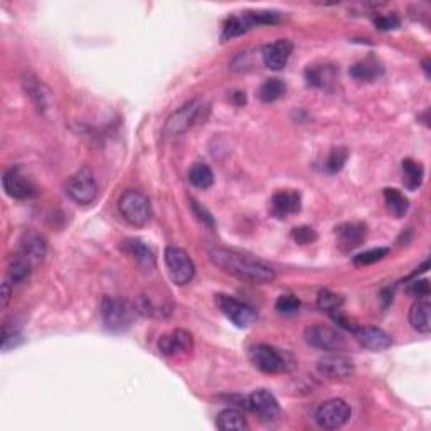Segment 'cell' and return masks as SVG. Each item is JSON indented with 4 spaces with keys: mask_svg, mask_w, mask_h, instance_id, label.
Listing matches in <instances>:
<instances>
[{
    "mask_svg": "<svg viewBox=\"0 0 431 431\" xmlns=\"http://www.w3.org/2000/svg\"><path fill=\"white\" fill-rule=\"evenodd\" d=\"M19 253L24 256V258L29 259L34 267H38L44 259V256H46V241H44V237H40L39 235H33V233L26 235L21 242Z\"/></svg>",
    "mask_w": 431,
    "mask_h": 431,
    "instance_id": "44dd1931",
    "label": "cell"
},
{
    "mask_svg": "<svg viewBox=\"0 0 431 431\" xmlns=\"http://www.w3.org/2000/svg\"><path fill=\"white\" fill-rule=\"evenodd\" d=\"M33 268H34V264L30 263L29 259L24 258L21 253H17L11 259V267H9V278H11L12 283H19L22 280H26V278L30 275Z\"/></svg>",
    "mask_w": 431,
    "mask_h": 431,
    "instance_id": "f1b7e54d",
    "label": "cell"
},
{
    "mask_svg": "<svg viewBox=\"0 0 431 431\" xmlns=\"http://www.w3.org/2000/svg\"><path fill=\"white\" fill-rule=\"evenodd\" d=\"M216 425H218V428L221 431L248 430V421H246V418L242 416L241 411L233 410V408H228V410H223L219 413Z\"/></svg>",
    "mask_w": 431,
    "mask_h": 431,
    "instance_id": "cb8c5ba5",
    "label": "cell"
},
{
    "mask_svg": "<svg viewBox=\"0 0 431 431\" xmlns=\"http://www.w3.org/2000/svg\"><path fill=\"white\" fill-rule=\"evenodd\" d=\"M164 259L170 280H172L175 285L184 286L192 281V278L196 275V267L194 263H192L191 256H189L186 251L175 248V246H169V248L165 250Z\"/></svg>",
    "mask_w": 431,
    "mask_h": 431,
    "instance_id": "8992f818",
    "label": "cell"
},
{
    "mask_svg": "<svg viewBox=\"0 0 431 431\" xmlns=\"http://www.w3.org/2000/svg\"><path fill=\"white\" fill-rule=\"evenodd\" d=\"M194 347V339L191 332L184 329H175L169 334H164L159 339V350L164 356H177V354L191 352Z\"/></svg>",
    "mask_w": 431,
    "mask_h": 431,
    "instance_id": "5bb4252c",
    "label": "cell"
},
{
    "mask_svg": "<svg viewBox=\"0 0 431 431\" xmlns=\"http://www.w3.org/2000/svg\"><path fill=\"white\" fill-rule=\"evenodd\" d=\"M305 340L312 347L325 350V352H340L345 349L344 337L335 329L327 325H312L305 329Z\"/></svg>",
    "mask_w": 431,
    "mask_h": 431,
    "instance_id": "30bf717a",
    "label": "cell"
},
{
    "mask_svg": "<svg viewBox=\"0 0 431 431\" xmlns=\"http://www.w3.org/2000/svg\"><path fill=\"white\" fill-rule=\"evenodd\" d=\"M248 408L263 421H273L280 415V404L276 398L267 389H256L250 394Z\"/></svg>",
    "mask_w": 431,
    "mask_h": 431,
    "instance_id": "9a60e30c",
    "label": "cell"
},
{
    "mask_svg": "<svg viewBox=\"0 0 431 431\" xmlns=\"http://www.w3.org/2000/svg\"><path fill=\"white\" fill-rule=\"evenodd\" d=\"M192 208H194L196 213L199 214V219H202V221H206L208 224H213V218H211V214L206 213V209L201 208L196 201H192Z\"/></svg>",
    "mask_w": 431,
    "mask_h": 431,
    "instance_id": "f35d334b",
    "label": "cell"
},
{
    "mask_svg": "<svg viewBox=\"0 0 431 431\" xmlns=\"http://www.w3.org/2000/svg\"><path fill=\"white\" fill-rule=\"evenodd\" d=\"M275 307L280 313H285V315H291V313L298 312L300 300L296 298L295 295H280V296H278Z\"/></svg>",
    "mask_w": 431,
    "mask_h": 431,
    "instance_id": "836d02e7",
    "label": "cell"
},
{
    "mask_svg": "<svg viewBox=\"0 0 431 431\" xmlns=\"http://www.w3.org/2000/svg\"><path fill=\"white\" fill-rule=\"evenodd\" d=\"M350 332L362 347L369 349L372 352H381V350H386L393 344L388 332L377 329V327H352Z\"/></svg>",
    "mask_w": 431,
    "mask_h": 431,
    "instance_id": "e0dca14e",
    "label": "cell"
},
{
    "mask_svg": "<svg viewBox=\"0 0 431 431\" xmlns=\"http://www.w3.org/2000/svg\"><path fill=\"white\" fill-rule=\"evenodd\" d=\"M214 302L218 305V308L221 310L223 315L229 318V320L235 323L236 327H240V329H246V327H250L251 323L256 320L254 310L251 308L250 305L233 298V296L218 293L216 295Z\"/></svg>",
    "mask_w": 431,
    "mask_h": 431,
    "instance_id": "9c48e42d",
    "label": "cell"
},
{
    "mask_svg": "<svg viewBox=\"0 0 431 431\" xmlns=\"http://www.w3.org/2000/svg\"><path fill=\"white\" fill-rule=\"evenodd\" d=\"M408 293L416 296V298H423L430 295V283L428 280H415L408 285Z\"/></svg>",
    "mask_w": 431,
    "mask_h": 431,
    "instance_id": "8d00e7d4",
    "label": "cell"
},
{
    "mask_svg": "<svg viewBox=\"0 0 431 431\" xmlns=\"http://www.w3.org/2000/svg\"><path fill=\"white\" fill-rule=\"evenodd\" d=\"M204 110H206L204 103L199 100L187 103V105H184L181 110H177L172 116H170L165 128H167L169 133L186 132V130L192 127V125L199 123L201 118L204 120V116H202V111Z\"/></svg>",
    "mask_w": 431,
    "mask_h": 431,
    "instance_id": "8fae6325",
    "label": "cell"
},
{
    "mask_svg": "<svg viewBox=\"0 0 431 431\" xmlns=\"http://www.w3.org/2000/svg\"><path fill=\"white\" fill-rule=\"evenodd\" d=\"M337 236V246L344 251V253H350L366 241L367 236V226L364 223H344L335 228Z\"/></svg>",
    "mask_w": 431,
    "mask_h": 431,
    "instance_id": "4fadbf2b",
    "label": "cell"
},
{
    "mask_svg": "<svg viewBox=\"0 0 431 431\" xmlns=\"http://www.w3.org/2000/svg\"><path fill=\"white\" fill-rule=\"evenodd\" d=\"M350 406L344 399H329L322 403L315 411V421L320 428L337 430L350 420Z\"/></svg>",
    "mask_w": 431,
    "mask_h": 431,
    "instance_id": "ba28073f",
    "label": "cell"
},
{
    "mask_svg": "<svg viewBox=\"0 0 431 431\" xmlns=\"http://www.w3.org/2000/svg\"><path fill=\"white\" fill-rule=\"evenodd\" d=\"M384 202L386 208H388V211L394 218H403V216L406 214L408 208H410V202H408L403 192H399L398 189L393 187L384 189Z\"/></svg>",
    "mask_w": 431,
    "mask_h": 431,
    "instance_id": "484cf974",
    "label": "cell"
},
{
    "mask_svg": "<svg viewBox=\"0 0 431 431\" xmlns=\"http://www.w3.org/2000/svg\"><path fill=\"white\" fill-rule=\"evenodd\" d=\"M291 237H293L295 242L298 245H310L317 240V233L315 229L310 226H298L291 231Z\"/></svg>",
    "mask_w": 431,
    "mask_h": 431,
    "instance_id": "d590c367",
    "label": "cell"
},
{
    "mask_svg": "<svg viewBox=\"0 0 431 431\" xmlns=\"http://www.w3.org/2000/svg\"><path fill=\"white\" fill-rule=\"evenodd\" d=\"M305 76H307V81L312 86L325 88L334 79V71L329 66H308Z\"/></svg>",
    "mask_w": 431,
    "mask_h": 431,
    "instance_id": "f546056e",
    "label": "cell"
},
{
    "mask_svg": "<svg viewBox=\"0 0 431 431\" xmlns=\"http://www.w3.org/2000/svg\"><path fill=\"white\" fill-rule=\"evenodd\" d=\"M250 361L256 369L264 372V374H280V372L290 369L285 354L267 344L253 345L250 349Z\"/></svg>",
    "mask_w": 431,
    "mask_h": 431,
    "instance_id": "5b68a950",
    "label": "cell"
},
{
    "mask_svg": "<svg viewBox=\"0 0 431 431\" xmlns=\"http://www.w3.org/2000/svg\"><path fill=\"white\" fill-rule=\"evenodd\" d=\"M401 170H403V184L408 191H416V189L423 184L425 169L420 162L413 159H404L401 164Z\"/></svg>",
    "mask_w": 431,
    "mask_h": 431,
    "instance_id": "603a6c76",
    "label": "cell"
},
{
    "mask_svg": "<svg viewBox=\"0 0 431 431\" xmlns=\"http://www.w3.org/2000/svg\"><path fill=\"white\" fill-rule=\"evenodd\" d=\"M318 372L322 376L329 377V379H345V377L352 376L354 362L349 357L340 356V354L332 352L329 356L322 357L318 361Z\"/></svg>",
    "mask_w": 431,
    "mask_h": 431,
    "instance_id": "ac0fdd59",
    "label": "cell"
},
{
    "mask_svg": "<svg viewBox=\"0 0 431 431\" xmlns=\"http://www.w3.org/2000/svg\"><path fill=\"white\" fill-rule=\"evenodd\" d=\"M302 208V197L296 191H278L272 197V213L278 219L296 214Z\"/></svg>",
    "mask_w": 431,
    "mask_h": 431,
    "instance_id": "d6986e66",
    "label": "cell"
},
{
    "mask_svg": "<svg viewBox=\"0 0 431 431\" xmlns=\"http://www.w3.org/2000/svg\"><path fill=\"white\" fill-rule=\"evenodd\" d=\"M121 248L127 251L130 256H133L135 262L140 264L143 269L155 268L154 251L148 248L147 245H143L140 240H133V237L132 240H125L123 242H121Z\"/></svg>",
    "mask_w": 431,
    "mask_h": 431,
    "instance_id": "ffe728a7",
    "label": "cell"
},
{
    "mask_svg": "<svg viewBox=\"0 0 431 431\" xmlns=\"http://www.w3.org/2000/svg\"><path fill=\"white\" fill-rule=\"evenodd\" d=\"M285 93H286L285 83L278 78H272V79L264 81L262 86H259L258 98L263 103H273V101L280 100L281 96H285Z\"/></svg>",
    "mask_w": 431,
    "mask_h": 431,
    "instance_id": "83f0119b",
    "label": "cell"
},
{
    "mask_svg": "<svg viewBox=\"0 0 431 431\" xmlns=\"http://www.w3.org/2000/svg\"><path fill=\"white\" fill-rule=\"evenodd\" d=\"M280 19V13L272 12V11H258V12H245L240 16H231L228 17L226 22L223 26L221 39L229 40L235 39L237 35L245 34L246 30H250L251 27L262 26V24H273Z\"/></svg>",
    "mask_w": 431,
    "mask_h": 431,
    "instance_id": "3957f363",
    "label": "cell"
},
{
    "mask_svg": "<svg viewBox=\"0 0 431 431\" xmlns=\"http://www.w3.org/2000/svg\"><path fill=\"white\" fill-rule=\"evenodd\" d=\"M189 181L197 189H208L214 184V174L208 164L197 162L189 170Z\"/></svg>",
    "mask_w": 431,
    "mask_h": 431,
    "instance_id": "4316f807",
    "label": "cell"
},
{
    "mask_svg": "<svg viewBox=\"0 0 431 431\" xmlns=\"http://www.w3.org/2000/svg\"><path fill=\"white\" fill-rule=\"evenodd\" d=\"M209 258L216 267L221 268L228 275L237 278V280L254 283V285H267L276 278L275 269L272 267L253 258V256L242 254L240 251L213 248L209 251Z\"/></svg>",
    "mask_w": 431,
    "mask_h": 431,
    "instance_id": "6da1fadb",
    "label": "cell"
},
{
    "mask_svg": "<svg viewBox=\"0 0 431 431\" xmlns=\"http://www.w3.org/2000/svg\"><path fill=\"white\" fill-rule=\"evenodd\" d=\"M135 310L125 300L105 296L101 302V318L105 329L110 332H125L133 323Z\"/></svg>",
    "mask_w": 431,
    "mask_h": 431,
    "instance_id": "277c9868",
    "label": "cell"
},
{
    "mask_svg": "<svg viewBox=\"0 0 431 431\" xmlns=\"http://www.w3.org/2000/svg\"><path fill=\"white\" fill-rule=\"evenodd\" d=\"M291 51H293V44L289 39H278L275 43L267 44L262 49L264 66L273 71H281L283 67L289 65Z\"/></svg>",
    "mask_w": 431,
    "mask_h": 431,
    "instance_id": "2e32d148",
    "label": "cell"
},
{
    "mask_svg": "<svg viewBox=\"0 0 431 431\" xmlns=\"http://www.w3.org/2000/svg\"><path fill=\"white\" fill-rule=\"evenodd\" d=\"M384 73L383 66L374 60H366L350 67V76L357 81H374Z\"/></svg>",
    "mask_w": 431,
    "mask_h": 431,
    "instance_id": "d4e9b609",
    "label": "cell"
},
{
    "mask_svg": "<svg viewBox=\"0 0 431 431\" xmlns=\"http://www.w3.org/2000/svg\"><path fill=\"white\" fill-rule=\"evenodd\" d=\"M389 250L388 248H372L364 251V253L354 256V264H357V267H366V264H372L381 262V259L384 258V256H388Z\"/></svg>",
    "mask_w": 431,
    "mask_h": 431,
    "instance_id": "d6a6232c",
    "label": "cell"
},
{
    "mask_svg": "<svg viewBox=\"0 0 431 431\" xmlns=\"http://www.w3.org/2000/svg\"><path fill=\"white\" fill-rule=\"evenodd\" d=\"M118 209L123 219L132 226H145L152 219V204L150 199L140 191L123 192V196L118 201Z\"/></svg>",
    "mask_w": 431,
    "mask_h": 431,
    "instance_id": "7a4b0ae2",
    "label": "cell"
},
{
    "mask_svg": "<svg viewBox=\"0 0 431 431\" xmlns=\"http://www.w3.org/2000/svg\"><path fill=\"white\" fill-rule=\"evenodd\" d=\"M9 300H11V285H9V281H6L2 285V308L7 307Z\"/></svg>",
    "mask_w": 431,
    "mask_h": 431,
    "instance_id": "ab89813d",
    "label": "cell"
},
{
    "mask_svg": "<svg viewBox=\"0 0 431 431\" xmlns=\"http://www.w3.org/2000/svg\"><path fill=\"white\" fill-rule=\"evenodd\" d=\"M24 86H26V91L29 93V96L33 98V101L39 106V110L40 108H44V94H43V91H40L39 81L33 78V76H27V78L24 79Z\"/></svg>",
    "mask_w": 431,
    "mask_h": 431,
    "instance_id": "e575fe53",
    "label": "cell"
},
{
    "mask_svg": "<svg viewBox=\"0 0 431 431\" xmlns=\"http://www.w3.org/2000/svg\"><path fill=\"white\" fill-rule=\"evenodd\" d=\"M376 26H377V29H381V30H389V29H394V27L399 26V19L394 16L377 17Z\"/></svg>",
    "mask_w": 431,
    "mask_h": 431,
    "instance_id": "74e56055",
    "label": "cell"
},
{
    "mask_svg": "<svg viewBox=\"0 0 431 431\" xmlns=\"http://www.w3.org/2000/svg\"><path fill=\"white\" fill-rule=\"evenodd\" d=\"M2 184L6 192L13 199L26 201L33 199L38 194V189H35L34 182L27 177L26 174H22L19 169H9L2 177Z\"/></svg>",
    "mask_w": 431,
    "mask_h": 431,
    "instance_id": "7c38bea8",
    "label": "cell"
},
{
    "mask_svg": "<svg viewBox=\"0 0 431 431\" xmlns=\"http://www.w3.org/2000/svg\"><path fill=\"white\" fill-rule=\"evenodd\" d=\"M410 322L413 329L420 334H430L431 330V303L428 300H418L410 310Z\"/></svg>",
    "mask_w": 431,
    "mask_h": 431,
    "instance_id": "7402d4cb",
    "label": "cell"
},
{
    "mask_svg": "<svg viewBox=\"0 0 431 431\" xmlns=\"http://www.w3.org/2000/svg\"><path fill=\"white\" fill-rule=\"evenodd\" d=\"M349 150L345 147H335L332 148L329 157L325 160V170L329 174H337L340 169L344 167L345 162H347Z\"/></svg>",
    "mask_w": 431,
    "mask_h": 431,
    "instance_id": "1f68e13d",
    "label": "cell"
},
{
    "mask_svg": "<svg viewBox=\"0 0 431 431\" xmlns=\"http://www.w3.org/2000/svg\"><path fill=\"white\" fill-rule=\"evenodd\" d=\"M344 303V298L340 295L337 293H332V291L329 290H322L320 293H318L317 296V307L322 310V312H327V313H335L339 312L340 307H342Z\"/></svg>",
    "mask_w": 431,
    "mask_h": 431,
    "instance_id": "4dcf8cb0",
    "label": "cell"
},
{
    "mask_svg": "<svg viewBox=\"0 0 431 431\" xmlns=\"http://www.w3.org/2000/svg\"><path fill=\"white\" fill-rule=\"evenodd\" d=\"M66 194L78 204H91L98 197V184L91 170L79 169L66 184Z\"/></svg>",
    "mask_w": 431,
    "mask_h": 431,
    "instance_id": "52a82bcc",
    "label": "cell"
}]
</instances>
